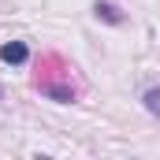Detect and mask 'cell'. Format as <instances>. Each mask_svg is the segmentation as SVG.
Here are the masks:
<instances>
[{
    "mask_svg": "<svg viewBox=\"0 0 160 160\" xmlns=\"http://www.w3.org/2000/svg\"><path fill=\"white\" fill-rule=\"evenodd\" d=\"M0 60H4V63H11V67H22V63L30 60L26 41H8V45H0Z\"/></svg>",
    "mask_w": 160,
    "mask_h": 160,
    "instance_id": "6da1fadb",
    "label": "cell"
},
{
    "mask_svg": "<svg viewBox=\"0 0 160 160\" xmlns=\"http://www.w3.org/2000/svg\"><path fill=\"white\" fill-rule=\"evenodd\" d=\"M93 15L104 19V22H112V26H119V22H123V11L116 8V4H108V0H97V4H93Z\"/></svg>",
    "mask_w": 160,
    "mask_h": 160,
    "instance_id": "7a4b0ae2",
    "label": "cell"
},
{
    "mask_svg": "<svg viewBox=\"0 0 160 160\" xmlns=\"http://www.w3.org/2000/svg\"><path fill=\"white\" fill-rule=\"evenodd\" d=\"M142 101H145V112H149V116H160V89L157 86H149Z\"/></svg>",
    "mask_w": 160,
    "mask_h": 160,
    "instance_id": "3957f363",
    "label": "cell"
}]
</instances>
